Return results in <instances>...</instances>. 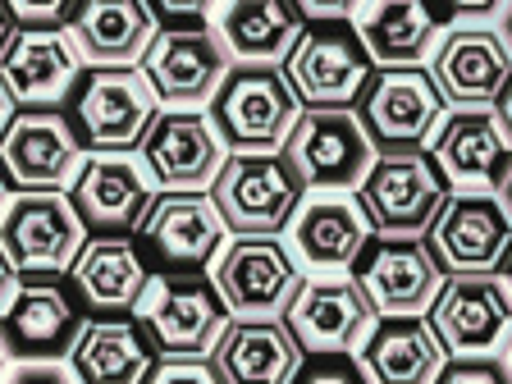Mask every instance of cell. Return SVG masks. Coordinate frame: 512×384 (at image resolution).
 I'll return each mask as SVG.
<instances>
[{"label":"cell","mask_w":512,"mask_h":384,"mask_svg":"<svg viewBox=\"0 0 512 384\" xmlns=\"http://www.w3.org/2000/svg\"><path fill=\"white\" fill-rule=\"evenodd\" d=\"M160 115V96L151 78L133 64H92L74 83V133L83 147L124 156L142 147L147 128Z\"/></svg>","instance_id":"obj_1"},{"label":"cell","mask_w":512,"mask_h":384,"mask_svg":"<svg viewBox=\"0 0 512 384\" xmlns=\"http://www.w3.org/2000/svg\"><path fill=\"white\" fill-rule=\"evenodd\" d=\"M302 179L284 160V151H234L224 156L211 183V202L229 234H266L298 220L302 211Z\"/></svg>","instance_id":"obj_2"},{"label":"cell","mask_w":512,"mask_h":384,"mask_svg":"<svg viewBox=\"0 0 512 384\" xmlns=\"http://www.w3.org/2000/svg\"><path fill=\"white\" fill-rule=\"evenodd\" d=\"M302 115L298 92L275 64H234L211 96V124L234 151H279Z\"/></svg>","instance_id":"obj_3"},{"label":"cell","mask_w":512,"mask_h":384,"mask_svg":"<svg viewBox=\"0 0 512 384\" xmlns=\"http://www.w3.org/2000/svg\"><path fill=\"white\" fill-rule=\"evenodd\" d=\"M375 60L348 19H316L284 55V78L307 110L352 106L371 83Z\"/></svg>","instance_id":"obj_4"},{"label":"cell","mask_w":512,"mask_h":384,"mask_svg":"<svg viewBox=\"0 0 512 384\" xmlns=\"http://www.w3.org/2000/svg\"><path fill=\"white\" fill-rule=\"evenodd\" d=\"M87 247V224L64 192H19L0 211V252L14 275H64Z\"/></svg>","instance_id":"obj_5"},{"label":"cell","mask_w":512,"mask_h":384,"mask_svg":"<svg viewBox=\"0 0 512 384\" xmlns=\"http://www.w3.org/2000/svg\"><path fill=\"white\" fill-rule=\"evenodd\" d=\"M448 197V179L421 151L375 156L366 179L357 183V206L380 238H421Z\"/></svg>","instance_id":"obj_6"},{"label":"cell","mask_w":512,"mask_h":384,"mask_svg":"<svg viewBox=\"0 0 512 384\" xmlns=\"http://www.w3.org/2000/svg\"><path fill=\"white\" fill-rule=\"evenodd\" d=\"M284 160L298 170L302 188L343 192L357 188L375 165V142L366 133L362 115L348 106L302 110L284 142Z\"/></svg>","instance_id":"obj_7"},{"label":"cell","mask_w":512,"mask_h":384,"mask_svg":"<svg viewBox=\"0 0 512 384\" xmlns=\"http://www.w3.org/2000/svg\"><path fill=\"white\" fill-rule=\"evenodd\" d=\"M362 124L371 133L375 151L394 156V151H421L435 128L444 124V92L435 87L430 69L403 64V69H375L371 83L362 87Z\"/></svg>","instance_id":"obj_8"},{"label":"cell","mask_w":512,"mask_h":384,"mask_svg":"<svg viewBox=\"0 0 512 384\" xmlns=\"http://www.w3.org/2000/svg\"><path fill=\"white\" fill-rule=\"evenodd\" d=\"M211 284L220 293V302L229 307V316H284V307L302 288V270L279 238L238 234L215 256Z\"/></svg>","instance_id":"obj_9"},{"label":"cell","mask_w":512,"mask_h":384,"mask_svg":"<svg viewBox=\"0 0 512 384\" xmlns=\"http://www.w3.org/2000/svg\"><path fill=\"white\" fill-rule=\"evenodd\" d=\"M138 320L165 357H206L229 325V307L220 302L215 284L197 275H151Z\"/></svg>","instance_id":"obj_10"},{"label":"cell","mask_w":512,"mask_h":384,"mask_svg":"<svg viewBox=\"0 0 512 384\" xmlns=\"http://www.w3.org/2000/svg\"><path fill=\"white\" fill-rule=\"evenodd\" d=\"M83 170V142L60 110H19L0 133V174L19 192H60Z\"/></svg>","instance_id":"obj_11"},{"label":"cell","mask_w":512,"mask_h":384,"mask_svg":"<svg viewBox=\"0 0 512 384\" xmlns=\"http://www.w3.org/2000/svg\"><path fill=\"white\" fill-rule=\"evenodd\" d=\"M224 220L206 192H160L138 224V247L165 275H197L224 252Z\"/></svg>","instance_id":"obj_12"},{"label":"cell","mask_w":512,"mask_h":384,"mask_svg":"<svg viewBox=\"0 0 512 384\" xmlns=\"http://www.w3.org/2000/svg\"><path fill=\"white\" fill-rule=\"evenodd\" d=\"M426 247L448 275H494L512 247V220L490 192H458L430 220Z\"/></svg>","instance_id":"obj_13"},{"label":"cell","mask_w":512,"mask_h":384,"mask_svg":"<svg viewBox=\"0 0 512 384\" xmlns=\"http://www.w3.org/2000/svg\"><path fill=\"white\" fill-rule=\"evenodd\" d=\"M426 320L448 357H485L512 330V293L499 275H448Z\"/></svg>","instance_id":"obj_14"},{"label":"cell","mask_w":512,"mask_h":384,"mask_svg":"<svg viewBox=\"0 0 512 384\" xmlns=\"http://www.w3.org/2000/svg\"><path fill=\"white\" fill-rule=\"evenodd\" d=\"M83 74L69 28H19L14 23L10 42L0 46V87L14 106L23 110H51L74 92Z\"/></svg>","instance_id":"obj_15"},{"label":"cell","mask_w":512,"mask_h":384,"mask_svg":"<svg viewBox=\"0 0 512 384\" xmlns=\"http://www.w3.org/2000/svg\"><path fill=\"white\" fill-rule=\"evenodd\" d=\"M234 69V55L215 28H160L156 42L142 55V74L151 78L160 101L174 110H192L220 92L224 74Z\"/></svg>","instance_id":"obj_16"},{"label":"cell","mask_w":512,"mask_h":384,"mask_svg":"<svg viewBox=\"0 0 512 384\" xmlns=\"http://www.w3.org/2000/svg\"><path fill=\"white\" fill-rule=\"evenodd\" d=\"M430 78L444 92L448 106L490 110L499 106L503 87L512 83V51L494 28H448L430 51Z\"/></svg>","instance_id":"obj_17"},{"label":"cell","mask_w":512,"mask_h":384,"mask_svg":"<svg viewBox=\"0 0 512 384\" xmlns=\"http://www.w3.org/2000/svg\"><path fill=\"white\" fill-rule=\"evenodd\" d=\"M224 165V142L202 110H160L142 138V170L165 192H202Z\"/></svg>","instance_id":"obj_18"},{"label":"cell","mask_w":512,"mask_h":384,"mask_svg":"<svg viewBox=\"0 0 512 384\" xmlns=\"http://www.w3.org/2000/svg\"><path fill=\"white\" fill-rule=\"evenodd\" d=\"M375 307L357 288V279H302L293 302L284 307V325L302 352H352L375 330Z\"/></svg>","instance_id":"obj_19"},{"label":"cell","mask_w":512,"mask_h":384,"mask_svg":"<svg viewBox=\"0 0 512 384\" xmlns=\"http://www.w3.org/2000/svg\"><path fill=\"white\" fill-rule=\"evenodd\" d=\"M352 279L375 307V316H421L435 302L439 284H444L430 247L416 243V238H380V243H371L357 256Z\"/></svg>","instance_id":"obj_20"},{"label":"cell","mask_w":512,"mask_h":384,"mask_svg":"<svg viewBox=\"0 0 512 384\" xmlns=\"http://www.w3.org/2000/svg\"><path fill=\"white\" fill-rule=\"evenodd\" d=\"M78 330H83V320H78L74 298L51 275H28L0 311V343L10 357H23V362H51L69 352Z\"/></svg>","instance_id":"obj_21"},{"label":"cell","mask_w":512,"mask_h":384,"mask_svg":"<svg viewBox=\"0 0 512 384\" xmlns=\"http://www.w3.org/2000/svg\"><path fill=\"white\" fill-rule=\"evenodd\" d=\"M430 160L448 179L467 192L499 188L512 165V138L494 110H453L430 138Z\"/></svg>","instance_id":"obj_22"},{"label":"cell","mask_w":512,"mask_h":384,"mask_svg":"<svg viewBox=\"0 0 512 384\" xmlns=\"http://www.w3.org/2000/svg\"><path fill=\"white\" fill-rule=\"evenodd\" d=\"M302 357V343L279 316H234L211 348V371L220 384H293Z\"/></svg>","instance_id":"obj_23"},{"label":"cell","mask_w":512,"mask_h":384,"mask_svg":"<svg viewBox=\"0 0 512 384\" xmlns=\"http://www.w3.org/2000/svg\"><path fill=\"white\" fill-rule=\"evenodd\" d=\"M74 206L96 234H128L151 206V179L138 160L96 151L92 160H83L74 179Z\"/></svg>","instance_id":"obj_24"},{"label":"cell","mask_w":512,"mask_h":384,"mask_svg":"<svg viewBox=\"0 0 512 384\" xmlns=\"http://www.w3.org/2000/svg\"><path fill=\"white\" fill-rule=\"evenodd\" d=\"M69 362L78 384H147L156 371V343L142 330V320L96 316L78 330Z\"/></svg>","instance_id":"obj_25"},{"label":"cell","mask_w":512,"mask_h":384,"mask_svg":"<svg viewBox=\"0 0 512 384\" xmlns=\"http://www.w3.org/2000/svg\"><path fill=\"white\" fill-rule=\"evenodd\" d=\"M74 288L78 298L87 302L101 316H124V311H138L142 293L151 284L147 256L138 243H128L124 234H101L87 238V247L74 261Z\"/></svg>","instance_id":"obj_26"},{"label":"cell","mask_w":512,"mask_h":384,"mask_svg":"<svg viewBox=\"0 0 512 384\" xmlns=\"http://www.w3.org/2000/svg\"><path fill=\"white\" fill-rule=\"evenodd\" d=\"M371 234L375 229L357 197H343V192H320L302 202L293 220V247L316 270H352L357 256L371 247Z\"/></svg>","instance_id":"obj_27"},{"label":"cell","mask_w":512,"mask_h":384,"mask_svg":"<svg viewBox=\"0 0 512 384\" xmlns=\"http://www.w3.org/2000/svg\"><path fill=\"white\" fill-rule=\"evenodd\" d=\"M156 14L147 0H78L69 37L92 64H133L156 42Z\"/></svg>","instance_id":"obj_28"},{"label":"cell","mask_w":512,"mask_h":384,"mask_svg":"<svg viewBox=\"0 0 512 384\" xmlns=\"http://www.w3.org/2000/svg\"><path fill=\"white\" fill-rule=\"evenodd\" d=\"M444 362V343L421 316H380L362 343V366L371 384H435Z\"/></svg>","instance_id":"obj_29"},{"label":"cell","mask_w":512,"mask_h":384,"mask_svg":"<svg viewBox=\"0 0 512 384\" xmlns=\"http://www.w3.org/2000/svg\"><path fill=\"white\" fill-rule=\"evenodd\" d=\"M352 28L380 69L421 64L439 42V23L426 0H362Z\"/></svg>","instance_id":"obj_30"},{"label":"cell","mask_w":512,"mask_h":384,"mask_svg":"<svg viewBox=\"0 0 512 384\" xmlns=\"http://www.w3.org/2000/svg\"><path fill=\"white\" fill-rule=\"evenodd\" d=\"M298 0H229L220 10V42L243 64H275L302 37Z\"/></svg>","instance_id":"obj_31"},{"label":"cell","mask_w":512,"mask_h":384,"mask_svg":"<svg viewBox=\"0 0 512 384\" xmlns=\"http://www.w3.org/2000/svg\"><path fill=\"white\" fill-rule=\"evenodd\" d=\"M293 384H371V375L362 362H352V352H307Z\"/></svg>","instance_id":"obj_32"},{"label":"cell","mask_w":512,"mask_h":384,"mask_svg":"<svg viewBox=\"0 0 512 384\" xmlns=\"http://www.w3.org/2000/svg\"><path fill=\"white\" fill-rule=\"evenodd\" d=\"M435 384H512V371L494 357H453L435 375Z\"/></svg>","instance_id":"obj_33"},{"label":"cell","mask_w":512,"mask_h":384,"mask_svg":"<svg viewBox=\"0 0 512 384\" xmlns=\"http://www.w3.org/2000/svg\"><path fill=\"white\" fill-rule=\"evenodd\" d=\"M5 5L19 28H60L78 10V0H5Z\"/></svg>","instance_id":"obj_34"},{"label":"cell","mask_w":512,"mask_h":384,"mask_svg":"<svg viewBox=\"0 0 512 384\" xmlns=\"http://www.w3.org/2000/svg\"><path fill=\"white\" fill-rule=\"evenodd\" d=\"M430 14H435V23L444 28V23H480V19H494V14H503V5L508 0H426Z\"/></svg>","instance_id":"obj_35"},{"label":"cell","mask_w":512,"mask_h":384,"mask_svg":"<svg viewBox=\"0 0 512 384\" xmlns=\"http://www.w3.org/2000/svg\"><path fill=\"white\" fill-rule=\"evenodd\" d=\"M147 384H220V375L211 371V362L170 357V362H156V371L147 375Z\"/></svg>","instance_id":"obj_36"},{"label":"cell","mask_w":512,"mask_h":384,"mask_svg":"<svg viewBox=\"0 0 512 384\" xmlns=\"http://www.w3.org/2000/svg\"><path fill=\"white\" fill-rule=\"evenodd\" d=\"M147 5L156 14V23L165 19L170 28H202L215 0H147Z\"/></svg>","instance_id":"obj_37"},{"label":"cell","mask_w":512,"mask_h":384,"mask_svg":"<svg viewBox=\"0 0 512 384\" xmlns=\"http://www.w3.org/2000/svg\"><path fill=\"white\" fill-rule=\"evenodd\" d=\"M5 384H78V375L60 362H23L19 371L5 375Z\"/></svg>","instance_id":"obj_38"},{"label":"cell","mask_w":512,"mask_h":384,"mask_svg":"<svg viewBox=\"0 0 512 384\" xmlns=\"http://www.w3.org/2000/svg\"><path fill=\"white\" fill-rule=\"evenodd\" d=\"M357 5H362V0H298V10H302V19L307 23H316V19H352Z\"/></svg>","instance_id":"obj_39"},{"label":"cell","mask_w":512,"mask_h":384,"mask_svg":"<svg viewBox=\"0 0 512 384\" xmlns=\"http://www.w3.org/2000/svg\"><path fill=\"white\" fill-rule=\"evenodd\" d=\"M14 288H19V279H14V266L5 261V252H0V311H5V302H10Z\"/></svg>","instance_id":"obj_40"},{"label":"cell","mask_w":512,"mask_h":384,"mask_svg":"<svg viewBox=\"0 0 512 384\" xmlns=\"http://www.w3.org/2000/svg\"><path fill=\"white\" fill-rule=\"evenodd\" d=\"M494 115L503 119V128H508V138H512V83L503 87V96H499V110H494Z\"/></svg>","instance_id":"obj_41"},{"label":"cell","mask_w":512,"mask_h":384,"mask_svg":"<svg viewBox=\"0 0 512 384\" xmlns=\"http://www.w3.org/2000/svg\"><path fill=\"white\" fill-rule=\"evenodd\" d=\"M499 206H503V215L512 220V165H508V174H503V183H499Z\"/></svg>","instance_id":"obj_42"},{"label":"cell","mask_w":512,"mask_h":384,"mask_svg":"<svg viewBox=\"0 0 512 384\" xmlns=\"http://www.w3.org/2000/svg\"><path fill=\"white\" fill-rule=\"evenodd\" d=\"M10 32H14V14H10V5L0 0V46L10 42Z\"/></svg>","instance_id":"obj_43"},{"label":"cell","mask_w":512,"mask_h":384,"mask_svg":"<svg viewBox=\"0 0 512 384\" xmlns=\"http://www.w3.org/2000/svg\"><path fill=\"white\" fill-rule=\"evenodd\" d=\"M499 37L508 42V51H512V0L503 5V14H499Z\"/></svg>","instance_id":"obj_44"},{"label":"cell","mask_w":512,"mask_h":384,"mask_svg":"<svg viewBox=\"0 0 512 384\" xmlns=\"http://www.w3.org/2000/svg\"><path fill=\"white\" fill-rule=\"evenodd\" d=\"M10 110H14V101L5 96V87H0V133H5V124H10Z\"/></svg>","instance_id":"obj_45"},{"label":"cell","mask_w":512,"mask_h":384,"mask_svg":"<svg viewBox=\"0 0 512 384\" xmlns=\"http://www.w3.org/2000/svg\"><path fill=\"white\" fill-rule=\"evenodd\" d=\"M503 284H508V293H512V247H508V256H503Z\"/></svg>","instance_id":"obj_46"},{"label":"cell","mask_w":512,"mask_h":384,"mask_svg":"<svg viewBox=\"0 0 512 384\" xmlns=\"http://www.w3.org/2000/svg\"><path fill=\"white\" fill-rule=\"evenodd\" d=\"M5 366H10V352H5V343H0V375H5Z\"/></svg>","instance_id":"obj_47"},{"label":"cell","mask_w":512,"mask_h":384,"mask_svg":"<svg viewBox=\"0 0 512 384\" xmlns=\"http://www.w3.org/2000/svg\"><path fill=\"white\" fill-rule=\"evenodd\" d=\"M5 188H10V183H5V174H0V211H5Z\"/></svg>","instance_id":"obj_48"},{"label":"cell","mask_w":512,"mask_h":384,"mask_svg":"<svg viewBox=\"0 0 512 384\" xmlns=\"http://www.w3.org/2000/svg\"><path fill=\"white\" fill-rule=\"evenodd\" d=\"M508 371H512V352H508Z\"/></svg>","instance_id":"obj_49"}]
</instances>
